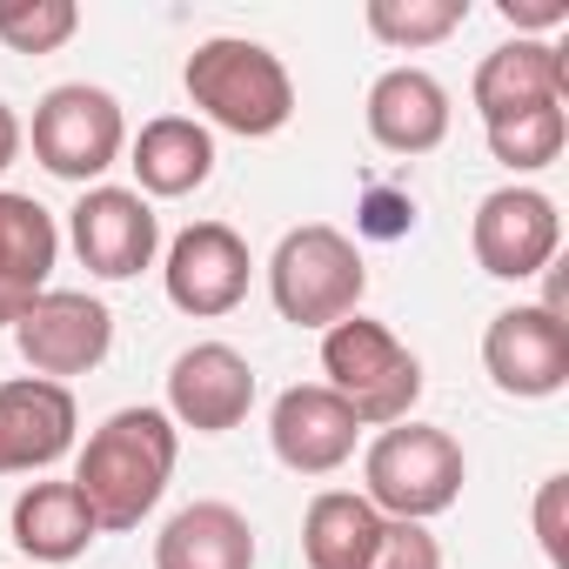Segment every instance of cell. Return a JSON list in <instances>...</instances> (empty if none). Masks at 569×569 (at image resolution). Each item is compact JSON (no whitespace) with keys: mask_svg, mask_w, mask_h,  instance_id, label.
<instances>
[{"mask_svg":"<svg viewBox=\"0 0 569 569\" xmlns=\"http://www.w3.org/2000/svg\"><path fill=\"white\" fill-rule=\"evenodd\" d=\"M174 456H181V429L168 422V409H114L88 436L68 482L81 489L101 529H141V516L161 502L174 476Z\"/></svg>","mask_w":569,"mask_h":569,"instance_id":"cell-1","label":"cell"},{"mask_svg":"<svg viewBox=\"0 0 569 569\" xmlns=\"http://www.w3.org/2000/svg\"><path fill=\"white\" fill-rule=\"evenodd\" d=\"M181 88L214 128H228L241 141H268L296 114V81L281 68V54L261 48V41H241V34L201 41L181 68Z\"/></svg>","mask_w":569,"mask_h":569,"instance_id":"cell-2","label":"cell"},{"mask_svg":"<svg viewBox=\"0 0 569 569\" xmlns=\"http://www.w3.org/2000/svg\"><path fill=\"white\" fill-rule=\"evenodd\" d=\"M362 496L376 516L389 522H429L442 509H456L462 482H469V456L449 429H429V422H396L369 442L362 456Z\"/></svg>","mask_w":569,"mask_h":569,"instance_id":"cell-3","label":"cell"},{"mask_svg":"<svg viewBox=\"0 0 569 569\" xmlns=\"http://www.w3.org/2000/svg\"><path fill=\"white\" fill-rule=\"evenodd\" d=\"M322 376L362 429H396L422 402L416 349H402L396 329L369 322V316H342L336 329H322Z\"/></svg>","mask_w":569,"mask_h":569,"instance_id":"cell-4","label":"cell"},{"mask_svg":"<svg viewBox=\"0 0 569 569\" xmlns=\"http://www.w3.org/2000/svg\"><path fill=\"white\" fill-rule=\"evenodd\" d=\"M362 289H369L362 248L329 221L289 228L268 261V296H274L281 322H296V329H336L342 316L362 309Z\"/></svg>","mask_w":569,"mask_h":569,"instance_id":"cell-5","label":"cell"},{"mask_svg":"<svg viewBox=\"0 0 569 569\" xmlns=\"http://www.w3.org/2000/svg\"><path fill=\"white\" fill-rule=\"evenodd\" d=\"M128 148V121H121V101L108 88H88V81H68V88H48L41 108H34V161L61 181H101Z\"/></svg>","mask_w":569,"mask_h":569,"instance_id":"cell-6","label":"cell"},{"mask_svg":"<svg viewBox=\"0 0 569 569\" xmlns=\"http://www.w3.org/2000/svg\"><path fill=\"white\" fill-rule=\"evenodd\" d=\"M469 248L482 261V274L496 281H529L556 261L562 248V214L542 188H496L482 194L476 221H469Z\"/></svg>","mask_w":569,"mask_h":569,"instance_id":"cell-7","label":"cell"},{"mask_svg":"<svg viewBox=\"0 0 569 569\" xmlns=\"http://www.w3.org/2000/svg\"><path fill=\"white\" fill-rule=\"evenodd\" d=\"M14 342H21V362L48 382H68V376H88L108 362L114 349V316L108 302L81 296V289H48L21 322H14Z\"/></svg>","mask_w":569,"mask_h":569,"instance_id":"cell-8","label":"cell"},{"mask_svg":"<svg viewBox=\"0 0 569 569\" xmlns=\"http://www.w3.org/2000/svg\"><path fill=\"white\" fill-rule=\"evenodd\" d=\"M248 274H254L248 241H241L228 221H194V228H181V234L168 241V268H161L168 302H174L181 316H194V322H214V316L241 309Z\"/></svg>","mask_w":569,"mask_h":569,"instance_id":"cell-9","label":"cell"},{"mask_svg":"<svg viewBox=\"0 0 569 569\" xmlns=\"http://www.w3.org/2000/svg\"><path fill=\"white\" fill-rule=\"evenodd\" d=\"M482 369L502 396L542 402L569 382V322L549 316L542 302H516L489 322L482 336Z\"/></svg>","mask_w":569,"mask_h":569,"instance_id":"cell-10","label":"cell"},{"mask_svg":"<svg viewBox=\"0 0 569 569\" xmlns=\"http://www.w3.org/2000/svg\"><path fill=\"white\" fill-rule=\"evenodd\" d=\"M68 234H74L81 268L101 281L141 274L161 248V221L134 188H81V201L68 208Z\"/></svg>","mask_w":569,"mask_h":569,"instance_id":"cell-11","label":"cell"},{"mask_svg":"<svg viewBox=\"0 0 569 569\" xmlns=\"http://www.w3.org/2000/svg\"><path fill=\"white\" fill-rule=\"evenodd\" d=\"M254 409V369L241 349L228 342H194L174 356L168 369V422L194 429V436H228L241 429Z\"/></svg>","mask_w":569,"mask_h":569,"instance_id":"cell-12","label":"cell"},{"mask_svg":"<svg viewBox=\"0 0 569 569\" xmlns=\"http://www.w3.org/2000/svg\"><path fill=\"white\" fill-rule=\"evenodd\" d=\"M74 429H81V409L68 382H48V376L0 382V476L54 469L74 449Z\"/></svg>","mask_w":569,"mask_h":569,"instance_id":"cell-13","label":"cell"},{"mask_svg":"<svg viewBox=\"0 0 569 569\" xmlns=\"http://www.w3.org/2000/svg\"><path fill=\"white\" fill-rule=\"evenodd\" d=\"M356 436H362V422L349 416V402L329 382H296L268 409V442L296 476H336L356 456Z\"/></svg>","mask_w":569,"mask_h":569,"instance_id":"cell-14","label":"cell"},{"mask_svg":"<svg viewBox=\"0 0 569 569\" xmlns=\"http://www.w3.org/2000/svg\"><path fill=\"white\" fill-rule=\"evenodd\" d=\"M476 108H482V128L489 121H509V114H529V108H562L569 101V68H562V48L556 41H502L482 54L476 81H469Z\"/></svg>","mask_w":569,"mask_h":569,"instance_id":"cell-15","label":"cell"},{"mask_svg":"<svg viewBox=\"0 0 569 569\" xmlns=\"http://www.w3.org/2000/svg\"><path fill=\"white\" fill-rule=\"evenodd\" d=\"M61 254V228L34 194H8L0 188V329H14L41 296Z\"/></svg>","mask_w":569,"mask_h":569,"instance_id":"cell-16","label":"cell"},{"mask_svg":"<svg viewBox=\"0 0 569 569\" xmlns=\"http://www.w3.org/2000/svg\"><path fill=\"white\" fill-rule=\"evenodd\" d=\"M369 134L389 154H429L449 141V88L422 68H389L369 88Z\"/></svg>","mask_w":569,"mask_h":569,"instance_id":"cell-17","label":"cell"},{"mask_svg":"<svg viewBox=\"0 0 569 569\" xmlns=\"http://www.w3.org/2000/svg\"><path fill=\"white\" fill-rule=\"evenodd\" d=\"M128 168H134V194L148 201H181V194H194L208 174H214V134L194 121V114H161V121H148L141 134H134V148H128Z\"/></svg>","mask_w":569,"mask_h":569,"instance_id":"cell-18","label":"cell"},{"mask_svg":"<svg viewBox=\"0 0 569 569\" xmlns=\"http://www.w3.org/2000/svg\"><path fill=\"white\" fill-rule=\"evenodd\" d=\"M154 569H254V529L234 502H188L154 536Z\"/></svg>","mask_w":569,"mask_h":569,"instance_id":"cell-19","label":"cell"},{"mask_svg":"<svg viewBox=\"0 0 569 569\" xmlns=\"http://www.w3.org/2000/svg\"><path fill=\"white\" fill-rule=\"evenodd\" d=\"M101 536L94 509L81 502L74 482H28L14 502V542L28 562H74L88 556V542Z\"/></svg>","mask_w":569,"mask_h":569,"instance_id":"cell-20","label":"cell"},{"mask_svg":"<svg viewBox=\"0 0 569 569\" xmlns=\"http://www.w3.org/2000/svg\"><path fill=\"white\" fill-rule=\"evenodd\" d=\"M382 536V516L356 489H322L302 516V556L309 569H362Z\"/></svg>","mask_w":569,"mask_h":569,"instance_id":"cell-21","label":"cell"},{"mask_svg":"<svg viewBox=\"0 0 569 569\" xmlns=\"http://www.w3.org/2000/svg\"><path fill=\"white\" fill-rule=\"evenodd\" d=\"M362 21L389 48H436L469 21V0H369Z\"/></svg>","mask_w":569,"mask_h":569,"instance_id":"cell-22","label":"cell"},{"mask_svg":"<svg viewBox=\"0 0 569 569\" xmlns=\"http://www.w3.org/2000/svg\"><path fill=\"white\" fill-rule=\"evenodd\" d=\"M569 141V114L562 108H529V114H509V121H489V154L516 174H536L562 154Z\"/></svg>","mask_w":569,"mask_h":569,"instance_id":"cell-23","label":"cell"},{"mask_svg":"<svg viewBox=\"0 0 569 569\" xmlns=\"http://www.w3.org/2000/svg\"><path fill=\"white\" fill-rule=\"evenodd\" d=\"M81 28L74 0H0V48L14 54H54Z\"/></svg>","mask_w":569,"mask_h":569,"instance_id":"cell-24","label":"cell"},{"mask_svg":"<svg viewBox=\"0 0 569 569\" xmlns=\"http://www.w3.org/2000/svg\"><path fill=\"white\" fill-rule=\"evenodd\" d=\"M362 569H442V542L422 522H389L382 516V536H376Z\"/></svg>","mask_w":569,"mask_h":569,"instance_id":"cell-25","label":"cell"},{"mask_svg":"<svg viewBox=\"0 0 569 569\" xmlns=\"http://www.w3.org/2000/svg\"><path fill=\"white\" fill-rule=\"evenodd\" d=\"M562 502H569V476H549L536 489V542L556 569H562Z\"/></svg>","mask_w":569,"mask_h":569,"instance_id":"cell-26","label":"cell"},{"mask_svg":"<svg viewBox=\"0 0 569 569\" xmlns=\"http://www.w3.org/2000/svg\"><path fill=\"white\" fill-rule=\"evenodd\" d=\"M502 21H509V28H536V34H549V28L569 21V0H502Z\"/></svg>","mask_w":569,"mask_h":569,"instance_id":"cell-27","label":"cell"},{"mask_svg":"<svg viewBox=\"0 0 569 569\" xmlns=\"http://www.w3.org/2000/svg\"><path fill=\"white\" fill-rule=\"evenodd\" d=\"M21 141H28V134H21V114H14L8 101H0V174H8V168L21 161Z\"/></svg>","mask_w":569,"mask_h":569,"instance_id":"cell-28","label":"cell"}]
</instances>
